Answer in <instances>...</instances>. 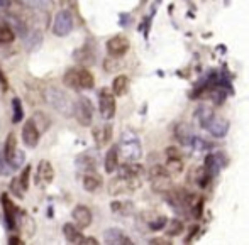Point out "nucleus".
<instances>
[{"mask_svg":"<svg viewBox=\"0 0 249 245\" xmlns=\"http://www.w3.org/2000/svg\"><path fill=\"white\" fill-rule=\"evenodd\" d=\"M144 173L142 166L136 163H127L121 167V173L112 178L108 183V195L110 196H124L131 195L141 188V176Z\"/></svg>","mask_w":249,"mask_h":245,"instance_id":"nucleus-1","label":"nucleus"},{"mask_svg":"<svg viewBox=\"0 0 249 245\" xmlns=\"http://www.w3.org/2000/svg\"><path fill=\"white\" fill-rule=\"evenodd\" d=\"M63 83L71 90H90L95 85V78L87 68L73 66L63 76Z\"/></svg>","mask_w":249,"mask_h":245,"instance_id":"nucleus-2","label":"nucleus"},{"mask_svg":"<svg viewBox=\"0 0 249 245\" xmlns=\"http://www.w3.org/2000/svg\"><path fill=\"white\" fill-rule=\"evenodd\" d=\"M119 147V154L124 157L127 163H138L142 156V147L139 137L131 131H125L121 137V144Z\"/></svg>","mask_w":249,"mask_h":245,"instance_id":"nucleus-3","label":"nucleus"},{"mask_svg":"<svg viewBox=\"0 0 249 245\" xmlns=\"http://www.w3.org/2000/svg\"><path fill=\"white\" fill-rule=\"evenodd\" d=\"M44 100H46L48 105H51L56 112H59V114L65 115V117L73 115V103H71V100H70V97L66 95L63 90L50 86V88H46V92H44Z\"/></svg>","mask_w":249,"mask_h":245,"instance_id":"nucleus-4","label":"nucleus"},{"mask_svg":"<svg viewBox=\"0 0 249 245\" xmlns=\"http://www.w3.org/2000/svg\"><path fill=\"white\" fill-rule=\"evenodd\" d=\"M149 181H151V186L156 193L161 195H166L170 190H173V176L166 171L164 166H153L149 169Z\"/></svg>","mask_w":249,"mask_h":245,"instance_id":"nucleus-5","label":"nucleus"},{"mask_svg":"<svg viewBox=\"0 0 249 245\" xmlns=\"http://www.w3.org/2000/svg\"><path fill=\"white\" fill-rule=\"evenodd\" d=\"M73 115L82 127H90L93 124V105L87 97H80L73 105Z\"/></svg>","mask_w":249,"mask_h":245,"instance_id":"nucleus-6","label":"nucleus"},{"mask_svg":"<svg viewBox=\"0 0 249 245\" xmlns=\"http://www.w3.org/2000/svg\"><path fill=\"white\" fill-rule=\"evenodd\" d=\"M115 95L108 88H102L99 92V110L104 120H112L115 115Z\"/></svg>","mask_w":249,"mask_h":245,"instance_id":"nucleus-7","label":"nucleus"},{"mask_svg":"<svg viewBox=\"0 0 249 245\" xmlns=\"http://www.w3.org/2000/svg\"><path fill=\"white\" fill-rule=\"evenodd\" d=\"M73 31V16L70 10H59L54 17V22H53V33L58 37L68 36Z\"/></svg>","mask_w":249,"mask_h":245,"instance_id":"nucleus-8","label":"nucleus"},{"mask_svg":"<svg viewBox=\"0 0 249 245\" xmlns=\"http://www.w3.org/2000/svg\"><path fill=\"white\" fill-rule=\"evenodd\" d=\"M0 201H2V208H3V218H5L7 229L14 230L17 229V206L12 199L9 198V195L3 193L0 196Z\"/></svg>","mask_w":249,"mask_h":245,"instance_id":"nucleus-9","label":"nucleus"},{"mask_svg":"<svg viewBox=\"0 0 249 245\" xmlns=\"http://www.w3.org/2000/svg\"><path fill=\"white\" fill-rule=\"evenodd\" d=\"M107 51L110 56H115V58H121V56H124L125 52L129 51V48H131V43H129V39L125 36H114L110 37V39L107 41Z\"/></svg>","mask_w":249,"mask_h":245,"instance_id":"nucleus-10","label":"nucleus"},{"mask_svg":"<svg viewBox=\"0 0 249 245\" xmlns=\"http://www.w3.org/2000/svg\"><path fill=\"white\" fill-rule=\"evenodd\" d=\"M166 154H168V159H166V166H164L166 171L171 176H180V174L183 173V159H181L178 149L170 147V149L166 150Z\"/></svg>","mask_w":249,"mask_h":245,"instance_id":"nucleus-11","label":"nucleus"},{"mask_svg":"<svg viewBox=\"0 0 249 245\" xmlns=\"http://www.w3.org/2000/svg\"><path fill=\"white\" fill-rule=\"evenodd\" d=\"M71 216H73V222H75V225L78 227L80 230L89 229V227L92 225L93 216H92V212H90L89 206H83V205L75 206V208H73Z\"/></svg>","mask_w":249,"mask_h":245,"instance_id":"nucleus-12","label":"nucleus"},{"mask_svg":"<svg viewBox=\"0 0 249 245\" xmlns=\"http://www.w3.org/2000/svg\"><path fill=\"white\" fill-rule=\"evenodd\" d=\"M39 137H41V132H39V129L36 127V124L33 122V118H31V120H27L26 124H24V127H22V141H24V144L33 149V147L37 146Z\"/></svg>","mask_w":249,"mask_h":245,"instance_id":"nucleus-13","label":"nucleus"},{"mask_svg":"<svg viewBox=\"0 0 249 245\" xmlns=\"http://www.w3.org/2000/svg\"><path fill=\"white\" fill-rule=\"evenodd\" d=\"M54 180V169H53L50 161H41L37 164V171H36V181L39 186H48L51 184V181Z\"/></svg>","mask_w":249,"mask_h":245,"instance_id":"nucleus-14","label":"nucleus"},{"mask_svg":"<svg viewBox=\"0 0 249 245\" xmlns=\"http://www.w3.org/2000/svg\"><path fill=\"white\" fill-rule=\"evenodd\" d=\"M104 242L110 245H132V240L124 232L117 229H110L104 232Z\"/></svg>","mask_w":249,"mask_h":245,"instance_id":"nucleus-15","label":"nucleus"},{"mask_svg":"<svg viewBox=\"0 0 249 245\" xmlns=\"http://www.w3.org/2000/svg\"><path fill=\"white\" fill-rule=\"evenodd\" d=\"M82 184H83V190L85 191H89V193H95V191H99L102 188L104 181H102V178L97 174V171H87V173L83 174Z\"/></svg>","mask_w":249,"mask_h":245,"instance_id":"nucleus-16","label":"nucleus"},{"mask_svg":"<svg viewBox=\"0 0 249 245\" xmlns=\"http://www.w3.org/2000/svg\"><path fill=\"white\" fill-rule=\"evenodd\" d=\"M188 180H190V183L195 184V186L205 188L210 180V171L207 169V167H194L190 176H188Z\"/></svg>","mask_w":249,"mask_h":245,"instance_id":"nucleus-17","label":"nucleus"},{"mask_svg":"<svg viewBox=\"0 0 249 245\" xmlns=\"http://www.w3.org/2000/svg\"><path fill=\"white\" fill-rule=\"evenodd\" d=\"M119 157H121V154H119V147L112 146L110 149L107 150V154H105V159H104V167H105V171H107L108 174L117 171Z\"/></svg>","mask_w":249,"mask_h":245,"instance_id":"nucleus-18","label":"nucleus"},{"mask_svg":"<svg viewBox=\"0 0 249 245\" xmlns=\"http://www.w3.org/2000/svg\"><path fill=\"white\" fill-rule=\"evenodd\" d=\"M93 141L99 147H104L110 142L112 139V125H102V127L93 129Z\"/></svg>","mask_w":249,"mask_h":245,"instance_id":"nucleus-19","label":"nucleus"},{"mask_svg":"<svg viewBox=\"0 0 249 245\" xmlns=\"http://www.w3.org/2000/svg\"><path fill=\"white\" fill-rule=\"evenodd\" d=\"M63 233H65V239L68 244H73V245H78V244H83V233L80 232L78 227L71 225V223H66L65 227H63Z\"/></svg>","mask_w":249,"mask_h":245,"instance_id":"nucleus-20","label":"nucleus"},{"mask_svg":"<svg viewBox=\"0 0 249 245\" xmlns=\"http://www.w3.org/2000/svg\"><path fill=\"white\" fill-rule=\"evenodd\" d=\"M14 39H16V33H14L10 22L5 17L0 16V46L2 44H10Z\"/></svg>","mask_w":249,"mask_h":245,"instance_id":"nucleus-21","label":"nucleus"},{"mask_svg":"<svg viewBox=\"0 0 249 245\" xmlns=\"http://www.w3.org/2000/svg\"><path fill=\"white\" fill-rule=\"evenodd\" d=\"M129 90V78L125 75H119L117 78H114L112 83V93L115 97H124Z\"/></svg>","mask_w":249,"mask_h":245,"instance_id":"nucleus-22","label":"nucleus"},{"mask_svg":"<svg viewBox=\"0 0 249 245\" xmlns=\"http://www.w3.org/2000/svg\"><path fill=\"white\" fill-rule=\"evenodd\" d=\"M17 150V139H16V134H9L5 139V144H3V157H5V161L9 163H12V157L14 154H16Z\"/></svg>","mask_w":249,"mask_h":245,"instance_id":"nucleus-23","label":"nucleus"},{"mask_svg":"<svg viewBox=\"0 0 249 245\" xmlns=\"http://www.w3.org/2000/svg\"><path fill=\"white\" fill-rule=\"evenodd\" d=\"M41 43H43V33L37 29L31 31L29 34H27L26 37V48L29 49V51H34V49H37L41 46Z\"/></svg>","mask_w":249,"mask_h":245,"instance_id":"nucleus-24","label":"nucleus"},{"mask_svg":"<svg viewBox=\"0 0 249 245\" xmlns=\"http://www.w3.org/2000/svg\"><path fill=\"white\" fill-rule=\"evenodd\" d=\"M210 132H212L213 135H217V137H220V135L226 134L227 131V124L222 120L220 117H212L210 118V125H209Z\"/></svg>","mask_w":249,"mask_h":245,"instance_id":"nucleus-25","label":"nucleus"},{"mask_svg":"<svg viewBox=\"0 0 249 245\" xmlns=\"http://www.w3.org/2000/svg\"><path fill=\"white\" fill-rule=\"evenodd\" d=\"M76 166L80 167V169H83V173H87V171H97V163L93 157H90L89 154H85V156H80L78 159H76Z\"/></svg>","mask_w":249,"mask_h":245,"instance_id":"nucleus-26","label":"nucleus"},{"mask_svg":"<svg viewBox=\"0 0 249 245\" xmlns=\"http://www.w3.org/2000/svg\"><path fill=\"white\" fill-rule=\"evenodd\" d=\"M175 135H177V139L181 142V144H190V127L185 124H180L177 125V129H175Z\"/></svg>","mask_w":249,"mask_h":245,"instance_id":"nucleus-27","label":"nucleus"},{"mask_svg":"<svg viewBox=\"0 0 249 245\" xmlns=\"http://www.w3.org/2000/svg\"><path fill=\"white\" fill-rule=\"evenodd\" d=\"M24 118V108H22V101L20 98H14L12 100V122L14 124H19Z\"/></svg>","mask_w":249,"mask_h":245,"instance_id":"nucleus-28","label":"nucleus"},{"mask_svg":"<svg viewBox=\"0 0 249 245\" xmlns=\"http://www.w3.org/2000/svg\"><path fill=\"white\" fill-rule=\"evenodd\" d=\"M33 122L36 124V127L39 129V132H44L48 127H50V120H48V115L43 114V112H36L33 117Z\"/></svg>","mask_w":249,"mask_h":245,"instance_id":"nucleus-29","label":"nucleus"},{"mask_svg":"<svg viewBox=\"0 0 249 245\" xmlns=\"http://www.w3.org/2000/svg\"><path fill=\"white\" fill-rule=\"evenodd\" d=\"M110 208L114 210V213H119V215H129L132 212V205L129 201H114Z\"/></svg>","mask_w":249,"mask_h":245,"instance_id":"nucleus-30","label":"nucleus"},{"mask_svg":"<svg viewBox=\"0 0 249 245\" xmlns=\"http://www.w3.org/2000/svg\"><path fill=\"white\" fill-rule=\"evenodd\" d=\"M26 7L37 10H48L51 7V0H20Z\"/></svg>","mask_w":249,"mask_h":245,"instance_id":"nucleus-31","label":"nucleus"},{"mask_svg":"<svg viewBox=\"0 0 249 245\" xmlns=\"http://www.w3.org/2000/svg\"><path fill=\"white\" fill-rule=\"evenodd\" d=\"M104 68H105V71L114 73V71H117V69H121L122 65L117 61V58H115V56H110V58H107L104 61Z\"/></svg>","mask_w":249,"mask_h":245,"instance_id":"nucleus-32","label":"nucleus"},{"mask_svg":"<svg viewBox=\"0 0 249 245\" xmlns=\"http://www.w3.org/2000/svg\"><path fill=\"white\" fill-rule=\"evenodd\" d=\"M168 227H170V229H168V235H171V237H177V235H180V233L185 230L183 223H181L180 220H173V222H171Z\"/></svg>","mask_w":249,"mask_h":245,"instance_id":"nucleus-33","label":"nucleus"},{"mask_svg":"<svg viewBox=\"0 0 249 245\" xmlns=\"http://www.w3.org/2000/svg\"><path fill=\"white\" fill-rule=\"evenodd\" d=\"M29 178H31V166H26L20 173V178H19V183L22 186V190L26 191L29 188Z\"/></svg>","mask_w":249,"mask_h":245,"instance_id":"nucleus-34","label":"nucleus"},{"mask_svg":"<svg viewBox=\"0 0 249 245\" xmlns=\"http://www.w3.org/2000/svg\"><path fill=\"white\" fill-rule=\"evenodd\" d=\"M9 174H10V166L5 161V157H3L2 149H0V176H9Z\"/></svg>","mask_w":249,"mask_h":245,"instance_id":"nucleus-35","label":"nucleus"},{"mask_svg":"<svg viewBox=\"0 0 249 245\" xmlns=\"http://www.w3.org/2000/svg\"><path fill=\"white\" fill-rule=\"evenodd\" d=\"M164 225H166V216H158L156 220L149 222V229L151 230H161Z\"/></svg>","mask_w":249,"mask_h":245,"instance_id":"nucleus-36","label":"nucleus"},{"mask_svg":"<svg viewBox=\"0 0 249 245\" xmlns=\"http://www.w3.org/2000/svg\"><path fill=\"white\" fill-rule=\"evenodd\" d=\"M10 190H12L17 196H19V198H22L24 190H22V186H20L19 180H12V183H10Z\"/></svg>","mask_w":249,"mask_h":245,"instance_id":"nucleus-37","label":"nucleus"},{"mask_svg":"<svg viewBox=\"0 0 249 245\" xmlns=\"http://www.w3.org/2000/svg\"><path fill=\"white\" fill-rule=\"evenodd\" d=\"M149 244H160V245H171L170 240H166V239H153V240H149Z\"/></svg>","mask_w":249,"mask_h":245,"instance_id":"nucleus-38","label":"nucleus"},{"mask_svg":"<svg viewBox=\"0 0 249 245\" xmlns=\"http://www.w3.org/2000/svg\"><path fill=\"white\" fill-rule=\"evenodd\" d=\"M0 86H2V92H5L7 90V80H5V75H3L2 71H0Z\"/></svg>","mask_w":249,"mask_h":245,"instance_id":"nucleus-39","label":"nucleus"},{"mask_svg":"<svg viewBox=\"0 0 249 245\" xmlns=\"http://www.w3.org/2000/svg\"><path fill=\"white\" fill-rule=\"evenodd\" d=\"M9 244H10V245H14V244H16V245H20V244H22V240H19L17 237H10V239H9Z\"/></svg>","mask_w":249,"mask_h":245,"instance_id":"nucleus-40","label":"nucleus"},{"mask_svg":"<svg viewBox=\"0 0 249 245\" xmlns=\"http://www.w3.org/2000/svg\"><path fill=\"white\" fill-rule=\"evenodd\" d=\"M83 244H92V245H97V240L93 237H89V239H83Z\"/></svg>","mask_w":249,"mask_h":245,"instance_id":"nucleus-41","label":"nucleus"},{"mask_svg":"<svg viewBox=\"0 0 249 245\" xmlns=\"http://www.w3.org/2000/svg\"><path fill=\"white\" fill-rule=\"evenodd\" d=\"M9 2H10V0H0V9H2V7L9 5Z\"/></svg>","mask_w":249,"mask_h":245,"instance_id":"nucleus-42","label":"nucleus"}]
</instances>
